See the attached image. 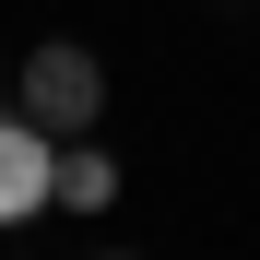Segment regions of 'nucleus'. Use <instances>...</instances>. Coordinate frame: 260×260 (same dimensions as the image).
Instances as JSON below:
<instances>
[{
  "label": "nucleus",
  "mask_w": 260,
  "mask_h": 260,
  "mask_svg": "<svg viewBox=\"0 0 260 260\" xmlns=\"http://www.w3.org/2000/svg\"><path fill=\"white\" fill-rule=\"evenodd\" d=\"M118 201V154L83 130V142H59V178H48V213H107Z\"/></svg>",
  "instance_id": "7ed1b4c3"
},
{
  "label": "nucleus",
  "mask_w": 260,
  "mask_h": 260,
  "mask_svg": "<svg viewBox=\"0 0 260 260\" xmlns=\"http://www.w3.org/2000/svg\"><path fill=\"white\" fill-rule=\"evenodd\" d=\"M24 118L48 130V142H83V130L107 118V71H95V48H71V36H48V48L24 59Z\"/></svg>",
  "instance_id": "f257e3e1"
},
{
  "label": "nucleus",
  "mask_w": 260,
  "mask_h": 260,
  "mask_svg": "<svg viewBox=\"0 0 260 260\" xmlns=\"http://www.w3.org/2000/svg\"><path fill=\"white\" fill-rule=\"evenodd\" d=\"M48 178H59V142L36 118H0V225H36L48 213Z\"/></svg>",
  "instance_id": "f03ea898"
}]
</instances>
